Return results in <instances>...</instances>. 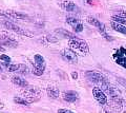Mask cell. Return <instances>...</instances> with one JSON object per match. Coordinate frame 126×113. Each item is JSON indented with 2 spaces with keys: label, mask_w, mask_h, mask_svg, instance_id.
<instances>
[{
  "label": "cell",
  "mask_w": 126,
  "mask_h": 113,
  "mask_svg": "<svg viewBox=\"0 0 126 113\" xmlns=\"http://www.w3.org/2000/svg\"><path fill=\"white\" fill-rule=\"evenodd\" d=\"M85 1L87 2V3H89V4H92V3H93V2H92V0H85Z\"/></svg>",
  "instance_id": "1f68e13d"
},
{
  "label": "cell",
  "mask_w": 126,
  "mask_h": 113,
  "mask_svg": "<svg viewBox=\"0 0 126 113\" xmlns=\"http://www.w3.org/2000/svg\"><path fill=\"white\" fill-rule=\"evenodd\" d=\"M23 95L25 96V99L30 103L29 99H38L39 96H40V89L37 87H30L27 86L25 87V89L23 90Z\"/></svg>",
  "instance_id": "5b68a950"
},
{
  "label": "cell",
  "mask_w": 126,
  "mask_h": 113,
  "mask_svg": "<svg viewBox=\"0 0 126 113\" xmlns=\"http://www.w3.org/2000/svg\"><path fill=\"white\" fill-rule=\"evenodd\" d=\"M60 6L62 7L63 10H65V11H67V12H75L77 10V6L76 4H75L74 2L72 1H63L60 3Z\"/></svg>",
  "instance_id": "4fadbf2b"
},
{
  "label": "cell",
  "mask_w": 126,
  "mask_h": 113,
  "mask_svg": "<svg viewBox=\"0 0 126 113\" xmlns=\"http://www.w3.org/2000/svg\"><path fill=\"white\" fill-rule=\"evenodd\" d=\"M12 83H13L14 85L19 86V87H23V88H25V87L29 86V84H27V81L25 79H23L19 76H14L13 78H12Z\"/></svg>",
  "instance_id": "5bb4252c"
},
{
  "label": "cell",
  "mask_w": 126,
  "mask_h": 113,
  "mask_svg": "<svg viewBox=\"0 0 126 113\" xmlns=\"http://www.w3.org/2000/svg\"><path fill=\"white\" fill-rule=\"evenodd\" d=\"M3 71V70H2V67H1V66H0V73H1Z\"/></svg>",
  "instance_id": "d6a6232c"
},
{
  "label": "cell",
  "mask_w": 126,
  "mask_h": 113,
  "mask_svg": "<svg viewBox=\"0 0 126 113\" xmlns=\"http://www.w3.org/2000/svg\"><path fill=\"white\" fill-rule=\"evenodd\" d=\"M73 29H74V31H75L76 33H80V32H82V31H83V24H82L81 21H80V22H79L78 24L75 26V28H73Z\"/></svg>",
  "instance_id": "603a6c76"
},
{
  "label": "cell",
  "mask_w": 126,
  "mask_h": 113,
  "mask_svg": "<svg viewBox=\"0 0 126 113\" xmlns=\"http://www.w3.org/2000/svg\"><path fill=\"white\" fill-rule=\"evenodd\" d=\"M0 44L3 45L4 46H9V48H16L18 45L17 40L7 35H1L0 36Z\"/></svg>",
  "instance_id": "30bf717a"
},
{
  "label": "cell",
  "mask_w": 126,
  "mask_h": 113,
  "mask_svg": "<svg viewBox=\"0 0 126 113\" xmlns=\"http://www.w3.org/2000/svg\"><path fill=\"white\" fill-rule=\"evenodd\" d=\"M117 80L119 81V83H120L122 86H124V87L126 88V79H124V78H118Z\"/></svg>",
  "instance_id": "83f0119b"
},
{
  "label": "cell",
  "mask_w": 126,
  "mask_h": 113,
  "mask_svg": "<svg viewBox=\"0 0 126 113\" xmlns=\"http://www.w3.org/2000/svg\"><path fill=\"white\" fill-rule=\"evenodd\" d=\"M2 66H4V67L7 69V71H10V72H16L19 70V65H10V64L4 62Z\"/></svg>",
  "instance_id": "d6986e66"
},
{
  "label": "cell",
  "mask_w": 126,
  "mask_h": 113,
  "mask_svg": "<svg viewBox=\"0 0 126 113\" xmlns=\"http://www.w3.org/2000/svg\"><path fill=\"white\" fill-rule=\"evenodd\" d=\"M87 22L89 23V24H92V25H94V26H96V28H98V29H100L101 26L104 24V23L100 22L99 20H98V19L94 18V17H88V18H87Z\"/></svg>",
  "instance_id": "e0dca14e"
},
{
  "label": "cell",
  "mask_w": 126,
  "mask_h": 113,
  "mask_svg": "<svg viewBox=\"0 0 126 113\" xmlns=\"http://www.w3.org/2000/svg\"><path fill=\"white\" fill-rule=\"evenodd\" d=\"M5 50H6V49H4V46L0 45V52H5Z\"/></svg>",
  "instance_id": "f546056e"
},
{
  "label": "cell",
  "mask_w": 126,
  "mask_h": 113,
  "mask_svg": "<svg viewBox=\"0 0 126 113\" xmlns=\"http://www.w3.org/2000/svg\"><path fill=\"white\" fill-rule=\"evenodd\" d=\"M0 59H1L2 61L6 62V64H10V62H11V58L7 55H5V54H2V55L0 56Z\"/></svg>",
  "instance_id": "d4e9b609"
},
{
  "label": "cell",
  "mask_w": 126,
  "mask_h": 113,
  "mask_svg": "<svg viewBox=\"0 0 126 113\" xmlns=\"http://www.w3.org/2000/svg\"><path fill=\"white\" fill-rule=\"evenodd\" d=\"M61 57L64 59L65 61L70 62V64H77L78 62V56L76 52L72 49H63L60 52Z\"/></svg>",
  "instance_id": "52a82bcc"
},
{
  "label": "cell",
  "mask_w": 126,
  "mask_h": 113,
  "mask_svg": "<svg viewBox=\"0 0 126 113\" xmlns=\"http://www.w3.org/2000/svg\"><path fill=\"white\" fill-rule=\"evenodd\" d=\"M111 28L115 31H117V32L126 35V26L125 25H122V24H119V23H117V22L111 21Z\"/></svg>",
  "instance_id": "9a60e30c"
},
{
  "label": "cell",
  "mask_w": 126,
  "mask_h": 113,
  "mask_svg": "<svg viewBox=\"0 0 126 113\" xmlns=\"http://www.w3.org/2000/svg\"><path fill=\"white\" fill-rule=\"evenodd\" d=\"M20 73L22 74H26L27 72H29V69H27V67L25 65H19V70H18Z\"/></svg>",
  "instance_id": "cb8c5ba5"
},
{
  "label": "cell",
  "mask_w": 126,
  "mask_h": 113,
  "mask_svg": "<svg viewBox=\"0 0 126 113\" xmlns=\"http://www.w3.org/2000/svg\"><path fill=\"white\" fill-rule=\"evenodd\" d=\"M86 77L89 81H92L94 84H101V86L108 81L103 74L97 71H87L86 72Z\"/></svg>",
  "instance_id": "277c9868"
},
{
  "label": "cell",
  "mask_w": 126,
  "mask_h": 113,
  "mask_svg": "<svg viewBox=\"0 0 126 113\" xmlns=\"http://www.w3.org/2000/svg\"><path fill=\"white\" fill-rule=\"evenodd\" d=\"M34 60H35V67L33 68V73L35 74L36 76H41L43 72L45 70V67H46V62H45V59L44 57L40 54H36L34 56Z\"/></svg>",
  "instance_id": "7a4b0ae2"
},
{
  "label": "cell",
  "mask_w": 126,
  "mask_h": 113,
  "mask_svg": "<svg viewBox=\"0 0 126 113\" xmlns=\"http://www.w3.org/2000/svg\"><path fill=\"white\" fill-rule=\"evenodd\" d=\"M124 113H126V110H125V111H124Z\"/></svg>",
  "instance_id": "836d02e7"
},
{
  "label": "cell",
  "mask_w": 126,
  "mask_h": 113,
  "mask_svg": "<svg viewBox=\"0 0 126 113\" xmlns=\"http://www.w3.org/2000/svg\"><path fill=\"white\" fill-rule=\"evenodd\" d=\"M3 25H4L6 29L13 31V32L17 33L19 35H22V36H27V37H33V34H32L31 32H29V31H26V30L21 29L20 26L16 25L15 23H12L10 21H4V22H3Z\"/></svg>",
  "instance_id": "8992f818"
},
{
  "label": "cell",
  "mask_w": 126,
  "mask_h": 113,
  "mask_svg": "<svg viewBox=\"0 0 126 113\" xmlns=\"http://www.w3.org/2000/svg\"><path fill=\"white\" fill-rule=\"evenodd\" d=\"M0 16L10 18V19H15V20H17V19H19V20L29 19V16H27V15L19 13V12H16V11H1L0 12Z\"/></svg>",
  "instance_id": "ba28073f"
},
{
  "label": "cell",
  "mask_w": 126,
  "mask_h": 113,
  "mask_svg": "<svg viewBox=\"0 0 126 113\" xmlns=\"http://www.w3.org/2000/svg\"><path fill=\"white\" fill-rule=\"evenodd\" d=\"M117 16L122 17V18H126V11H119L117 13Z\"/></svg>",
  "instance_id": "484cf974"
},
{
  "label": "cell",
  "mask_w": 126,
  "mask_h": 113,
  "mask_svg": "<svg viewBox=\"0 0 126 113\" xmlns=\"http://www.w3.org/2000/svg\"><path fill=\"white\" fill-rule=\"evenodd\" d=\"M56 33H58L59 35H61L62 37H64V38H73V37H75V35L74 34H72V33H69L68 31H66V30H64V29H57L56 31H55Z\"/></svg>",
  "instance_id": "2e32d148"
},
{
  "label": "cell",
  "mask_w": 126,
  "mask_h": 113,
  "mask_svg": "<svg viewBox=\"0 0 126 113\" xmlns=\"http://www.w3.org/2000/svg\"><path fill=\"white\" fill-rule=\"evenodd\" d=\"M68 45L74 50H79L82 53H88L89 52V46L87 45V42L80 39L78 37H73L68 39Z\"/></svg>",
  "instance_id": "6da1fadb"
},
{
  "label": "cell",
  "mask_w": 126,
  "mask_h": 113,
  "mask_svg": "<svg viewBox=\"0 0 126 113\" xmlns=\"http://www.w3.org/2000/svg\"><path fill=\"white\" fill-rule=\"evenodd\" d=\"M46 93L47 95H48V97H50V98L53 99H56L59 97V95H60V90L55 87V86H49V87H47L46 89Z\"/></svg>",
  "instance_id": "7c38bea8"
},
{
  "label": "cell",
  "mask_w": 126,
  "mask_h": 113,
  "mask_svg": "<svg viewBox=\"0 0 126 113\" xmlns=\"http://www.w3.org/2000/svg\"><path fill=\"white\" fill-rule=\"evenodd\" d=\"M112 58L118 66L122 68H126V48L120 46L112 54Z\"/></svg>",
  "instance_id": "3957f363"
},
{
  "label": "cell",
  "mask_w": 126,
  "mask_h": 113,
  "mask_svg": "<svg viewBox=\"0 0 126 113\" xmlns=\"http://www.w3.org/2000/svg\"><path fill=\"white\" fill-rule=\"evenodd\" d=\"M66 22H67L69 25H72L73 28H75V26H76L80 21H79L77 18H75V17H68V18H66Z\"/></svg>",
  "instance_id": "ffe728a7"
},
{
  "label": "cell",
  "mask_w": 126,
  "mask_h": 113,
  "mask_svg": "<svg viewBox=\"0 0 126 113\" xmlns=\"http://www.w3.org/2000/svg\"><path fill=\"white\" fill-rule=\"evenodd\" d=\"M63 99L67 103H75L76 100L79 99V94L76 91L70 90V91H67L63 94Z\"/></svg>",
  "instance_id": "8fae6325"
},
{
  "label": "cell",
  "mask_w": 126,
  "mask_h": 113,
  "mask_svg": "<svg viewBox=\"0 0 126 113\" xmlns=\"http://www.w3.org/2000/svg\"><path fill=\"white\" fill-rule=\"evenodd\" d=\"M44 40H46L47 42H50V44H55V42L58 41V38L53 36V35H47L44 37Z\"/></svg>",
  "instance_id": "7402d4cb"
},
{
  "label": "cell",
  "mask_w": 126,
  "mask_h": 113,
  "mask_svg": "<svg viewBox=\"0 0 126 113\" xmlns=\"http://www.w3.org/2000/svg\"><path fill=\"white\" fill-rule=\"evenodd\" d=\"M58 113H74V112L70 110H67V109H59Z\"/></svg>",
  "instance_id": "4316f807"
},
{
  "label": "cell",
  "mask_w": 126,
  "mask_h": 113,
  "mask_svg": "<svg viewBox=\"0 0 126 113\" xmlns=\"http://www.w3.org/2000/svg\"><path fill=\"white\" fill-rule=\"evenodd\" d=\"M111 20L113 22H117V23H119V24H122V25L126 26V18H122V17L117 16V15H112V16H111Z\"/></svg>",
  "instance_id": "ac0fdd59"
},
{
  "label": "cell",
  "mask_w": 126,
  "mask_h": 113,
  "mask_svg": "<svg viewBox=\"0 0 126 113\" xmlns=\"http://www.w3.org/2000/svg\"><path fill=\"white\" fill-rule=\"evenodd\" d=\"M93 94H94V99H96L99 104L105 105L106 103H107V97H106L105 93L102 91L100 88H98V87L93 88Z\"/></svg>",
  "instance_id": "9c48e42d"
},
{
  "label": "cell",
  "mask_w": 126,
  "mask_h": 113,
  "mask_svg": "<svg viewBox=\"0 0 126 113\" xmlns=\"http://www.w3.org/2000/svg\"><path fill=\"white\" fill-rule=\"evenodd\" d=\"M101 113H111V112H109V110H107V109H103L101 111Z\"/></svg>",
  "instance_id": "4dcf8cb0"
},
{
  "label": "cell",
  "mask_w": 126,
  "mask_h": 113,
  "mask_svg": "<svg viewBox=\"0 0 126 113\" xmlns=\"http://www.w3.org/2000/svg\"><path fill=\"white\" fill-rule=\"evenodd\" d=\"M14 102L16 104H20V105H24V106H29L30 103L27 102L25 98H21V97H15L14 98Z\"/></svg>",
  "instance_id": "44dd1931"
},
{
  "label": "cell",
  "mask_w": 126,
  "mask_h": 113,
  "mask_svg": "<svg viewBox=\"0 0 126 113\" xmlns=\"http://www.w3.org/2000/svg\"><path fill=\"white\" fill-rule=\"evenodd\" d=\"M72 77H73V79H77L78 78V73L77 72H73L72 73Z\"/></svg>",
  "instance_id": "f1b7e54d"
}]
</instances>
